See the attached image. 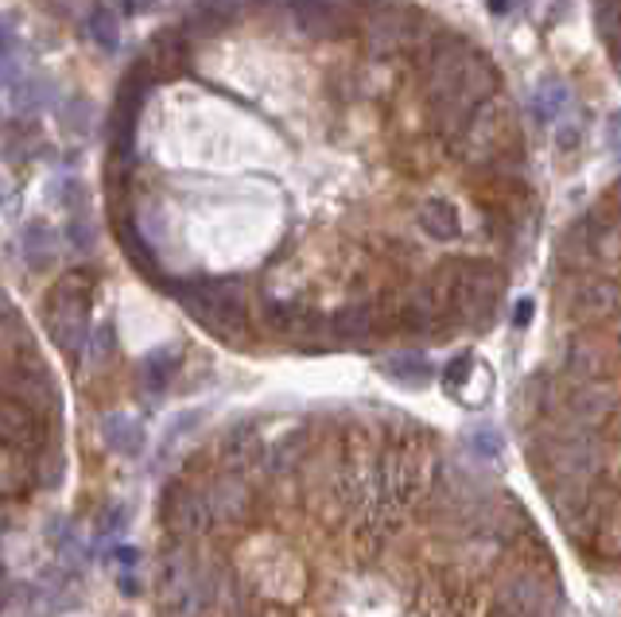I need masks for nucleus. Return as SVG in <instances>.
Returning <instances> with one entry per match:
<instances>
[{"label":"nucleus","mask_w":621,"mask_h":617,"mask_svg":"<svg viewBox=\"0 0 621 617\" xmlns=\"http://www.w3.org/2000/svg\"><path fill=\"white\" fill-rule=\"evenodd\" d=\"M117 590L128 594V598H136V594H140V583H136V575H128V571H125V575L117 578Z\"/></svg>","instance_id":"30"},{"label":"nucleus","mask_w":621,"mask_h":617,"mask_svg":"<svg viewBox=\"0 0 621 617\" xmlns=\"http://www.w3.org/2000/svg\"><path fill=\"white\" fill-rule=\"evenodd\" d=\"M594 24L602 32L606 48H610V55H618V0H598Z\"/></svg>","instance_id":"23"},{"label":"nucleus","mask_w":621,"mask_h":617,"mask_svg":"<svg viewBox=\"0 0 621 617\" xmlns=\"http://www.w3.org/2000/svg\"><path fill=\"white\" fill-rule=\"evenodd\" d=\"M0 388H4V396H12V400L40 411L43 420L59 416L55 377H51L48 365L40 362V354H24V357H17V362L4 365V369H0Z\"/></svg>","instance_id":"4"},{"label":"nucleus","mask_w":621,"mask_h":617,"mask_svg":"<svg viewBox=\"0 0 621 617\" xmlns=\"http://www.w3.org/2000/svg\"><path fill=\"white\" fill-rule=\"evenodd\" d=\"M102 443L109 447L113 454H120V459H136V454H144L148 436H144V423H136L133 416H105Z\"/></svg>","instance_id":"12"},{"label":"nucleus","mask_w":621,"mask_h":617,"mask_svg":"<svg viewBox=\"0 0 621 617\" xmlns=\"http://www.w3.org/2000/svg\"><path fill=\"white\" fill-rule=\"evenodd\" d=\"M420 226H423V233L435 241H454L462 233L459 210H454V202H446V198H428V202L420 206Z\"/></svg>","instance_id":"14"},{"label":"nucleus","mask_w":621,"mask_h":617,"mask_svg":"<svg viewBox=\"0 0 621 617\" xmlns=\"http://www.w3.org/2000/svg\"><path fill=\"white\" fill-rule=\"evenodd\" d=\"M567 105H571V90L559 79H544L540 86L533 90V117L540 121V125L559 121L567 113Z\"/></svg>","instance_id":"18"},{"label":"nucleus","mask_w":621,"mask_h":617,"mask_svg":"<svg viewBox=\"0 0 621 617\" xmlns=\"http://www.w3.org/2000/svg\"><path fill=\"white\" fill-rule=\"evenodd\" d=\"M179 346H164V349H151L148 357L140 362V388L148 396H160V393H168V385H171V377L179 373Z\"/></svg>","instance_id":"13"},{"label":"nucleus","mask_w":621,"mask_h":617,"mask_svg":"<svg viewBox=\"0 0 621 617\" xmlns=\"http://www.w3.org/2000/svg\"><path fill=\"white\" fill-rule=\"evenodd\" d=\"M207 451L214 467L253 470L256 451H261V428H256L253 420H241V423H233V428H225L222 436L214 439V447H207Z\"/></svg>","instance_id":"7"},{"label":"nucleus","mask_w":621,"mask_h":617,"mask_svg":"<svg viewBox=\"0 0 621 617\" xmlns=\"http://www.w3.org/2000/svg\"><path fill=\"white\" fill-rule=\"evenodd\" d=\"M66 238H71L74 249H90V226H86V218H74V222H66Z\"/></svg>","instance_id":"26"},{"label":"nucleus","mask_w":621,"mask_h":617,"mask_svg":"<svg viewBox=\"0 0 621 617\" xmlns=\"http://www.w3.org/2000/svg\"><path fill=\"white\" fill-rule=\"evenodd\" d=\"M567 311L579 318H610L618 311V284L613 280L587 276L575 287H567Z\"/></svg>","instance_id":"9"},{"label":"nucleus","mask_w":621,"mask_h":617,"mask_svg":"<svg viewBox=\"0 0 621 617\" xmlns=\"http://www.w3.org/2000/svg\"><path fill=\"white\" fill-rule=\"evenodd\" d=\"M113 560H117V563H125V567H133V563L140 560V552H136L133 544H117V552H113Z\"/></svg>","instance_id":"29"},{"label":"nucleus","mask_w":621,"mask_h":617,"mask_svg":"<svg viewBox=\"0 0 621 617\" xmlns=\"http://www.w3.org/2000/svg\"><path fill=\"white\" fill-rule=\"evenodd\" d=\"M94 287L97 276L90 269H71L66 276H59V284L51 287L48 307H43V323L59 349L71 362H78L82 349L90 342V307H94Z\"/></svg>","instance_id":"2"},{"label":"nucleus","mask_w":621,"mask_h":617,"mask_svg":"<svg viewBox=\"0 0 621 617\" xmlns=\"http://www.w3.org/2000/svg\"><path fill=\"white\" fill-rule=\"evenodd\" d=\"M533 315H536V303L533 300H520L517 311H513V326H517V331H525V326L533 323Z\"/></svg>","instance_id":"27"},{"label":"nucleus","mask_w":621,"mask_h":617,"mask_svg":"<svg viewBox=\"0 0 621 617\" xmlns=\"http://www.w3.org/2000/svg\"><path fill=\"white\" fill-rule=\"evenodd\" d=\"M287 17L307 40H335L343 32V12L330 0H287Z\"/></svg>","instance_id":"11"},{"label":"nucleus","mask_w":621,"mask_h":617,"mask_svg":"<svg viewBox=\"0 0 621 617\" xmlns=\"http://www.w3.org/2000/svg\"><path fill=\"white\" fill-rule=\"evenodd\" d=\"M4 586H9V571L0 567V598H4Z\"/></svg>","instance_id":"33"},{"label":"nucleus","mask_w":621,"mask_h":617,"mask_svg":"<svg viewBox=\"0 0 621 617\" xmlns=\"http://www.w3.org/2000/svg\"><path fill=\"white\" fill-rule=\"evenodd\" d=\"M156 513L164 524V540H202L210 536V513L202 501V485L191 474H176L164 482Z\"/></svg>","instance_id":"3"},{"label":"nucleus","mask_w":621,"mask_h":617,"mask_svg":"<svg viewBox=\"0 0 621 617\" xmlns=\"http://www.w3.org/2000/svg\"><path fill=\"white\" fill-rule=\"evenodd\" d=\"M474 55L478 51L466 48V43H443L435 51V59L428 63V97L443 109V117L454 113V102H459V90L466 82V71H471Z\"/></svg>","instance_id":"6"},{"label":"nucleus","mask_w":621,"mask_h":617,"mask_svg":"<svg viewBox=\"0 0 621 617\" xmlns=\"http://www.w3.org/2000/svg\"><path fill=\"white\" fill-rule=\"evenodd\" d=\"M490 9H494L497 17H509V12H513V0H490Z\"/></svg>","instance_id":"31"},{"label":"nucleus","mask_w":621,"mask_h":617,"mask_svg":"<svg viewBox=\"0 0 621 617\" xmlns=\"http://www.w3.org/2000/svg\"><path fill=\"white\" fill-rule=\"evenodd\" d=\"M187 63V43L179 40L176 32H164L156 35V43H151V55H148V66L156 79H171V74H179Z\"/></svg>","instance_id":"17"},{"label":"nucleus","mask_w":621,"mask_h":617,"mask_svg":"<svg viewBox=\"0 0 621 617\" xmlns=\"http://www.w3.org/2000/svg\"><path fill=\"white\" fill-rule=\"evenodd\" d=\"M125 521H128V516H125V505H105L102 521H97V532H102V536H109V532H117Z\"/></svg>","instance_id":"25"},{"label":"nucleus","mask_w":621,"mask_h":617,"mask_svg":"<svg viewBox=\"0 0 621 617\" xmlns=\"http://www.w3.org/2000/svg\"><path fill=\"white\" fill-rule=\"evenodd\" d=\"M471 451L478 454V459H497V454L505 451V436L497 428H486V423H482V428L471 431Z\"/></svg>","instance_id":"24"},{"label":"nucleus","mask_w":621,"mask_h":617,"mask_svg":"<svg viewBox=\"0 0 621 617\" xmlns=\"http://www.w3.org/2000/svg\"><path fill=\"white\" fill-rule=\"evenodd\" d=\"M55 257H59L55 230H51L48 222L28 226V230H24V261H28V269H35V272L51 269V264H55Z\"/></svg>","instance_id":"16"},{"label":"nucleus","mask_w":621,"mask_h":617,"mask_svg":"<svg viewBox=\"0 0 621 617\" xmlns=\"http://www.w3.org/2000/svg\"><path fill=\"white\" fill-rule=\"evenodd\" d=\"M120 245H125V253L133 257V264L144 272V276H156V261H151V249L144 245V238L133 230V226H120Z\"/></svg>","instance_id":"21"},{"label":"nucleus","mask_w":621,"mask_h":617,"mask_svg":"<svg viewBox=\"0 0 621 617\" xmlns=\"http://www.w3.org/2000/svg\"><path fill=\"white\" fill-rule=\"evenodd\" d=\"M48 94H51L48 79H17V82H9V109L24 117V113L40 109V105L48 102Z\"/></svg>","instance_id":"19"},{"label":"nucleus","mask_w":621,"mask_h":617,"mask_svg":"<svg viewBox=\"0 0 621 617\" xmlns=\"http://www.w3.org/2000/svg\"><path fill=\"white\" fill-rule=\"evenodd\" d=\"M125 4H128V9H133V12H144V9H148V4H151V0H125Z\"/></svg>","instance_id":"32"},{"label":"nucleus","mask_w":621,"mask_h":617,"mask_svg":"<svg viewBox=\"0 0 621 617\" xmlns=\"http://www.w3.org/2000/svg\"><path fill=\"white\" fill-rule=\"evenodd\" d=\"M366 48L381 59L412 48V12H377L366 24Z\"/></svg>","instance_id":"10"},{"label":"nucleus","mask_w":621,"mask_h":617,"mask_svg":"<svg viewBox=\"0 0 621 617\" xmlns=\"http://www.w3.org/2000/svg\"><path fill=\"white\" fill-rule=\"evenodd\" d=\"M12 48H17V35H12V24L0 20V59H9Z\"/></svg>","instance_id":"28"},{"label":"nucleus","mask_w":621,"mask_h":617,"mask_svg":"<svg viewBox=\"0 0 621 617\" xmlns=\"http://www.w3.org/2000/svg\"><path fill=\"white\" fill-rule=\"evenodd\" d=\"M179 307L207 326L222 342H245L249 334V300L241 280H179L171 284Z\"/></svg>","instance_id":"1"},{"label":"nucleus","mask_w":621,"mask_h":617,"mask_svg":"<svg viewBox=\"0 0 621 617\" xmlns=\"http://www.w3.org/2000/svg\"><path fill=\"white\" fill-rule=\"evenodd\" d=\"M381 373L389 380H397V385L404 388H423L431 377H435V369H431V362L423 354H397V357H385L381 362Z\"/></svg>","instance_id":"15"},{"label":"nucleus","mask_w":621,"mask_h":617,"mask_svg":"<svg viewBox=\"0 0 621 617\" xmlns=\"http://www.w3.org/2000/svg\"><path fill=\"white\" fill-rule=\"evenodd\" d=\"M48 447H51V423L43 420L40 411L28 408V404L0 393V451L40 459V454H48Z\"/></svg>","instance_id":"5"},{"label":"nucleus","mask_w":621,"mask_h":617,"mask_svg":"<svg viewBox=\"0 0 621 617\" xmlns=\"http://www.w3.org/2000/svg\"><path fill=\"white\" fill-rule=\"evenodd\" d=\"M474 365H478V357H474V354H459V357H451V362H446V369H443V377H439V380H443L446 393H462V385L471 380Z\"/></svg>","instance_id":"22"},{"label":"nucleus","mask_w":621,"mask_h":617,"mask_svg":"<svg viewBox=\"0 0 621 617\" xmlns=\"http://www.w3.org/2000/svg\"><path fill=\"white\" fill-rule=\"evenodd\" d=\"M86 32H90V40H94L102 51H117L120 28H117V17H113V9H105V4H94V9H90V17H86Z\"/></svg>","instance_id":"20"},{"label":"nucleus","mask_w":621,"mask_h":617,"mask_svg":"<svg viewBox=\"0 0 621 617\" xmlns=\"http://www.w3.org/2000/svg\"><path fill=\"white\" fill-rule=\"evenodd\" d=\"M381 307H373V303H346V307H338L335 315L327 318L330 326V338L338 342H350V346H361V342H369L373 334H381Z\"/></svg>","instance_id":"8"}]
</instances>
